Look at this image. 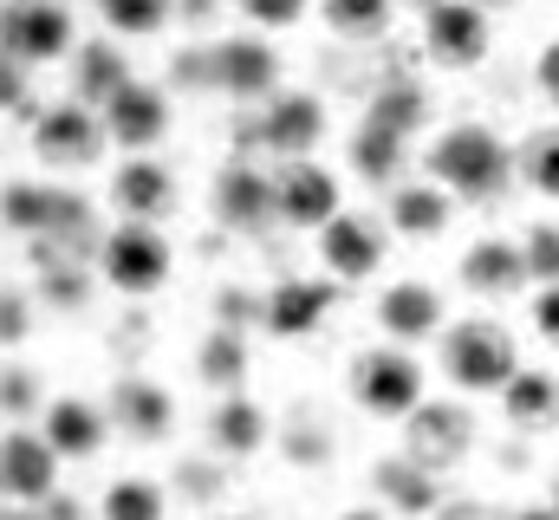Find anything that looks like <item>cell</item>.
I'll return each instance as SVG.
<instances>
[{
    "instance_id": "1",
    "label": "cell",
    "mask_w": 559,
    "mask_h": 520,
    "mask_svg": "<svg viewBox=\"0 0 559 520\" xmlns=\"http://www.w3.org/2000/svg\"><path fill=\"white\" fill-rule=\"evenodd\" d=\"M423 169H429L436 189H449V196H462V202H488V196H501V182L514 176V150H508L488 125H449L429 143Z\"/></svg>"
},
{
    "instance_id": "2",
    "label": "cell",
    "mask_w": 559,
    "mask_h": 520,
    "mask_svg": "<svg viewBox=\"0 0 559 520\" xmlns=\"http://www.w3.org/2000/svg\"><path fill=\"white\" fill-rule=\"evenodd\" d=\"M442 378L455 390H468V397L508 390L521 378V352H514L508 326L501 319H455L442 332Z\"/></svg>"
},
{
    "instance_id": "3",
    "label": "cell",
    "mask_w": 559,
    "mask_h": 520,
    "mask_svg": "<svg viewBox=\"0 0 559 520\" xmlns=\"http://www.w3.org/2000/svg\"><path fill=\"white\" fill-rule=\"evenodd\" d=\"M352 397L371 410V416H417L423 410V365L404 345H371L352 358Z\"/></svg>"
},
{
    "instance_id": "4",
    "label": "cell",
    "mask_w": 559,
    "mask_h": 520,
    "mask_svg": "<svg viewBox=\"0 0 559 520\" xmlns=\"http://www.w3.org/2000/svg\"><path fill=\"white\" fill-rule=\"evenodd\" d=\"M169 241L150 228V222H118L105 241H98V273H105V286H118V293H156L163 280H169Z\"/></svg>"
},
{
    "instance_id": "5",
    "label": "cell",
    "mask_w": 559,
    "mask_h": 520,
    "mask_svg": "<svg viewBox=\"0 0 559 520\" xmlns=\"http://www.w3.org/2000/svg\"><path fill=\"white\" fill-rule=\"evenodd\" d=\"M105 143H111V130L85 105H46V118L33 125V156L46 169H92L105 156Z\"/></svg>"
},
{
    "instance_id": "6",
    "label": "cell",
    "mask_w": 559,
    "mask_h": 520,
    "mask_svg": "<svg viewBox=\"0 0 559 520\" xmlns=\"http://www.w3.org/2000/svg\"><path fill=\"white\" fill-rule=\"evenodd\" d=\"M0 482H7L13 508L39 515L46 501H59V456H52V442L33 436V429H7V442H0Z\"/></svg>"
},
{
    "instance_id": "7",
    "label": "cell",
    "mask_w": 559,
    "mask_h": 520,
    "mask_svg": "<svg viewBox=\"0 0 559 520\" xmlns=\"http://www.w3.org/2000/svg\"><path fill=\"white\" fill-rule=\"evenodd\" d=\"M404 436H411V462L429 469V475H442V469H455V462L468 456L475 416H468L462 403H423L417 416L404 423Z\"/></svg>"
},
{
    "instance_id": "8",
    "label": "cell",
    "mask_w": 559,
    "mask_h": 520,
    "mask_svg": "<svg viewBox=\"0 0 559 520\" xmlns=\"http://www.w3.org/2000/svg\"><path fill=\"white\" fill-rule=\"evenodd\" d=\"M7 66H46L72 52V13L66 7H7L0 13Z\"/></svg>"
},
{
    "instance_id": "9",
    "label": "cell",
    "mask_w": 559,
    "mask_h": 520,
    "mask_svg": "<svg viewBox=\"0 0 559 520\" xmlns=\"http://www.w3.org/2000/svg\"><path fill=\"white\" fill-rule=\"evenodd\" d=\"M488 39H495V26H488L481 7H429V13H423V46H429V59L449 66V72L481 66V59H488Z\"/></svg>"
},
{
    "instance_id": "10",
    "label": "cell",
    "mask_w": 559,
    "mask_h": 520,
    "mask_svg": "<svg viewBox=\"0 0 559 520\" xmlns=\"http://www.w3.org/2000/svg\"><path fill=\"white\" fill-rule=\"evenodd\" d=\"M215 222L222 228H241V235L280 222V182L267 169H254V163H228L215 176Z\"/></svg>"
},
{
    "instance_id": "11",
    "label": "cell",
    "mask_w": 559,
    "mask_h": 520,
    "mask_svg": "<svg viewBox=\"0 0 559 520\" xmlns=\"http://www.w3.org/2000/svg\"><path fill=\"white\" fill-rule=\"evenodd\" d=\"M209 66H215V92H228V98H280V59L274 46L261 39V33H235V39H222L215 52H209Z\"/></svg>"
},
{
    "instance_id": "12",
    "label": "cell",
    "mask_w": 559,
    "mask_h": 520,
    "mask_svg": "<svg viewBox=\"0 0 559 520\" xmlns=\"http://www.w3.org/2000/svg\"><path fill=\"white\" fill-rule=\"evenodd\" d=\"M274 182H280V222L286 228H332L345 215L338 209V176L319 169V163H286Z\"/></svg>"
},
{
    "instance_id": "13",
    "label": "cell",
    "mask_w": 559,
    "mask_h": 520,
    "mask_svg": "<svg viewBox=\"0 0 559 520\" xmlns=\"http://www.w3.org/2000/svg\"><path fill=\"white\" fill-rule=\"evenodd\" d=\"M39 436L52 442V456L92 462V456L105 449V436H111V410H98V403H85V397H52L46 416H39Z\"/></svg>"
},
{
    "instance_id": "14",
    "label": "cell",
    "mask_w": 559,
    "mask_h": 520,
    "mask_svg": "<svg viewBox=\"0 0 559 520\" xmlns=\"http://www.w3.org/2000/svg\"><path fill=\"white\" fill-rule=\"evenodd\" d=\"M105 130H111V143L118 150H131V156H143L150 143H163L169 137V98L156 92V85H124L111 105H105Z\"/></svg>"
},
{
    "instance_id": "15",
    "label": "cell",
    "mask_w": 559,
    "mask_h": 520,
    "mask_svg": "<svg viewBox=\"0 0 559 520\" xmlns=\"http://www.w3.org/2000/svg\"><path fill=\"white\" fill-rule=\"evenodd\" d=\"M319 137H325V105L312 98V92H280L267 98V111H261V143L274 150V156H306V150H319Z\"/></svg>"
},
{
    "instance_id": "16",
    "label": "cell",
    "mask_w": 559,
    "mask_h": 520,
    "mask_svg": "<svg viewBox=\"0 0 559 520\" xmlns=\"http://www.w3.org/2000/svg\"><path fill=\"white\" fill-rule=\"evenodd\" d=\"M442 293L436 286H423V280H391L384 293H378V326H384V339H397V345H417L429 332H442Z\"/></svg>"
},
{
    "instance_id": "17",
    "label": "cell",
    "mask_w": 559,
    "mask_h": 520,
    "mask_svg": "<svg viewBox=\"0 0 559 520\" xmlns=\"http://www.w3.org/2000/svg\"><path fill=\"white\" fill-rule=\"evenodd\" d=\"M319 260L338 280H371L378 260H384V228L371 215H338L332 228H319Z\"/></svg>"
},
{
    "instance_id": "18",
    "label": "cell",
    "mask_w": 559,
    "mask_h": 520,
    "mask_svg": "<svg viewBox=\"0 0 559 520\" xmlns=\"http://www.w3.org/2000/svg\"><path fill=\"white\" fill-rule=\"evenodd\" d=\"M325 312H332V280H280L261 306V326L274 339H306Z\"/></svg>"
},
{
    "instance_id": "19",
    "label": "cell",
    "mask_w": 559,
    "mask_h": 520,
    "mask_svg": "<svg viewBox=\"0 0 559 520\" xmlns=\"http://www.w3.org/2000/svg\"><path fill=\"white\" fill-rule=\"evenodd\" d=\"M111 423L131 442H163L169 423H176V403H169V390L150 385V378H124V385L111 390Z\"/></svg>"
},
{
    "instance_id": "20",
    "label": "cell",
    "mask_w": 559,
    "mask_h": 520,
    "mask_svg": "<svg viewBox=\"0 0 559 520\" xmlns=\"http://www.w3.org/2000/svg\"><path fill=\"white\" fill-rule=\"evenodd\" d=\"M131 79V59L111 46V39H79V59H72V105H111Z\"/></svg>"
},
{
    "instance_id": "21",
    "label": "cell",
    "mask_w": 559,
    "mask_h": 520,
    "mask_svg": "<svg viewBox=\"0 0 559 520\" xmlns=\"http://www.w3.org/2000/svg\"><path fill=\"white\" fill-rule=\"evenodd\" d=\"M527 280V255H521V241H495V235H481V241H468L462 248V286L468 293H514Z\"/></svg>"
},
{
    "instance_id": "22",
    "label": "cell",
    "mask_w": 559,
    "mask_h": 520,
    "mask_svg": "<svg viewBox=\"0 0 559 520\" xmlns=\"http://www.w3.org/2000/svg\"><path fill=\"white\" fill-rule=\"evenodd\" d=\"M202 429H209V449H215V456L241 462V456H254V449L267 442V410H261L254 397H222Z\"/></svg>"
},
{
    "instance_id": "23",
    "label": "cell",
    "mask_w": 559,
    "mask_h": 520,
    "mask_svg": "<svg viewBox=\"0 0 559 520\" xmlns=\"http://www.w3.org/2000/svg\"><path fill=\"white\" fill-rule=\"evenodd\" d=\"M169 196H176V182H169V169L150 163V156L118 163V176H111V202L124 209V222H150V215H163Z\"/></svg>"
},
{
    "instance_id": "24",
    "label": "cell",
    "mask_w": 559,
    "mask_h": 520,
    "mask_svg": "<svg viewBox=\"0 0 559 520\" xmlns=\"http://www.w3.org/2000/svg\"><path fill=\"white\" fill-rule=\"evenodd\" d=\"M449 222H455V202H449V189H436V182H411V189L391 196V228H397L404 241H429V235H442Z\"/></svg>"
},
{
    "instance_id": "25",
    "label": "cell",
    "mask_w": 559,
    "mask_h": 520,
    "mask_svg": "<svg viewBox=\"0 0 559 520\" xmlns=\"http://www.w3.org/2000/svg\"><path fill=\"white\" fill-rule=\"evenodd\" d=\"M501 410L514 429H554L559 423V378L554 371H521L514 385L501 390Z\"/></svg>"
},
{
    "instance_id": "26",
    "label": "cell",
    "mask_w": 559,
    "mask_h": 520,
    "mask_svg": "<svg viewBox=\"0 0 559 520\" xmlns=\"http://www.w3.org/2000/svg\"><path fill=\"white\" fill-rule=\"evenodd\" d=\"M195 378L215 385L222 397H241V378H248V339L228 332V326H215V332L195 345Z\"/></svg>"
},
{
    "instance_id": "27",
    "label": "cell",
    "mask_w": 559,
    "mask_h": 520,
    "mask_svg": "<svg viewBox=\"0 0 559 520\" xmlns=\"http://www.w3.org/2000/svg\"><path fill=\"white\" fill-rule=\"evenodd\" d=\"M371 482H378V495L391 501V515H429V508H436V495H442V488H436V475L417 469L411 456L378 462V469H371Z\"/></svg>"
},
{
    "instance_id": "28",
    "label": "cell",
    "mask_w": 559,
    "mask_h": 520,
    "mask_svg": "<svg viewBox=\"0 0 559 520\" xmlns=\"http://www.w3.org/2000/svg\"><path fill=\"white\" fill-rule=\"evenodd\" d=\"M514 169H521V182H527L534 196L559 202V125L527 130V137H521V150H514Z\"/></svg>"
},
{
    "instance_id": "29",
    "label": "cell",
    "mask_w": 559,
    "mask_h": 520,
    "mask_svg": "<svg viewBox=\"0 0 559 520\" xmlns=\"http://www.w3.org/2000/svg\"><path fill=\"white\" fill-rule=\"evenodd\" d=\"M365 125L391 130V137H417L429 125V98H423L417 85H384L378 98H371V118Z\"/></svg>"
},
{
    "instance_id": "30",
    "label": "cell",
    "mask_w": 559,
    "mask_h": 520,
    "mask_svg": "<svg viewBox=\"0 0 559 520\" xmlns=\"http://www.w3.org/2000/svg\"><path fill=\"white\" fill-rule=\"evenodd\" d=\"M352 169L365 182H391L404 169V137H391V130H378V125H358V137H352Z\"/></svg>"
},
{
    "instance_id": "31",
    "label": "cell",
    "mask_w": 559,
    "mask_h": 520,
    "mask_svg": "<svg viewBox=\"0 0 559 520\" xmlns=\"http://www.w3.org/2000/svg\"><path fill=\"white\" fill-rule=\"evenodd\" d=\"M7 228L13 235H39L46 241V228H52V209H59V189H39V182H7Z\"/></svg>"
},
{
    "instance_id": "32",
    "label": "cell",
    "mask_w": 559,
    "mask_h": 520,
    "mask_svg": "<svg viewBox=\"0 0 559 520\" xmlns=\"http://www.w3.org/2000/svg\"><path fill=\"white\" fill-rule=\"evenodd\" d=\"M163 488L156 482H143V475H118L111 488H105V501H98V515L105 520H163Z\"/></svg>"
},
{
    "instance_id": "33",
    "label": "cell",
    "mask_w": 559,
    "mask_h": 520,
    "mask_svg": "<svg viewBox=\"0 0 559 520\" xmlns=\"http://www.w3.org/2000/svg\"><path fill=\"white\" fill-rule=\"evenodd\" d=\"M163 26H169L163 0H105V33H118V39H150Z\"/></svg>"
},
{
    "instance_id": "34",
    "label": "cell",
    "mask_w": 559,
    "mask_h": 520,
    "mask_svg": "<svg viewBox=\"0 0 559 520\" xmlns=\"http://www.w3.org/2000/svg\"><path fill=\"white\" fill-rule=\"evenodd\" d=\"M325 26L345 33V39H371V33L391 26V7H384V0H332V7H325Z\"/></svg>"
},
{
    "instance_id": "35",
    "label": "cell",
    "mask_w": 559,
    "mask_h": 520,
    "mask_svg": "<svg viewBox=\"0 0 559 520\" xmlns=\"http://www.w3.org/2000/svg\"><path fill=\"white\" fill-rule=\"evenodd\" d=\"M39 293H46L52 306L79 312V306L92 299V280H85V267H79V260H46V267H39Z\"/></svg>"
},
{
    "instance_id": "36",
    "label": "cell",
    "mask_w": 559,
    "mask_h": 520,
    "mask_svg": "<svg viewBox=\"0 0 559 520\" xmlns=\"http://www.w3.org/2000/svg\"><path fill=\"white\" fill-rule=\"evenodd\" d=\"M521 255H527V280L559 286V222H534L521 235Z\"/></svg>"
},
{
    "instance_id": "37",
    "label": "cell",
    "mask_w": 559,
    "mask_h": 520,
    "mask_svg": "<svg viewBox=\"0 0 559 520\" xmlns=\"http://www.w3.org/2000/svg\"><path fill=\"white\" fill-rule=\"evenodd\" d=\"M0 403H7V416H13V429H26L20 416L39 410V378H33L26 365H7V378H0ZM39 416H46V410H39Z\"/></svg>"
},
{
    "instance_id": "38",
    "label": "cell",
    "mask_w": 559,
    "mask_h": 520,
    "mask_svg": "<svg viewBox=\"0 0 559 520\" xmlns=\"http://www.w3.org/2000/svg\"><path fill=\"white\" fill-rule=\"evenodd\" d=\"M26 326H33V306L7 286V293H0V339H7V345H20V339H26Z\"/></svg>"
},
{
    "instance_id": "39",
    "label": "cell",
    "mask_w": 559,
    "mask_h": 520,
    "mask_svg": "<svg viewBox=\"0 0 559 520\" xmlns=\"http://www.w3.org/2000/svg\"><path fill=\"white\" fill-rule=\"evenodd\" d=\"M534 332L547 339V345H559V286H540V299H534Z\"/></svg>"
},
{
    "instance_id": "40",
    "label": "cell",
    "mask_w": 559,
    "mask_h": 520,
    "mask_svg": "<svg viewBox=\"0 0 559 520\" xmlns=\"http://www.w3.org/2000/svg\"><path fill=\"white\" fill-rule=\"evenodd\" d=\"M241 13H248L254 26H293V20H299L293 0H241Z\"/></svg>"
},
{
    "instance_id": "41",
    "label": "cell",
    "mask_w": 559,
    "mask_h": 520,
    "mask_svg": "<svg viewBox=\"0 0 559 520\" xmlns=\"http://www.w3.org/2000/svg\"><path fill=\"white\" fill-rule=\"evenodd\" d=\"M534 79H540V92L559 105V39H547V46H540V59H534Z\"/></svg>"
},
{
    "instance_id": "42",
    "label": "cell",
    "mask_w": 559,
    "mask_h": 520,
    "mask_svg": "<svg viewBox=\"0 0 559 520\" xmlns=\"http://www.w3.org/2000/svg\"><path fill=\"white\" fill-rule=\"evenodd\" d=\"M508 520H559V515H554V501H540V508H514Z\"/></svg>"
},
{
    "instance_id": "43",
    "label": "cell",
    "mask_w": 559,
    "mask_h": 520,
    "mask_svg": "<svg viewBox=\"0 0 559 520\" xmlns=\"http://www.w3.org/2000/svg\"><path fill=\"white\" fill-rule=\"evenodd\" d=\"M46 520H85L72 501H46Z\"/></svg>"
},
{
    "instance_id": "44",
    "label": "cell",
    "mask_w": 559,
    "mask_h": 520,
    "mask_svg": "<svg viewBox=\"0 0 559 520\" xmlns=\"http://www.w3.org/2000/svg\"><path fill=\"white\" fill-rule=\"evenodd\" d=\"M338 520H391V515H384V508H345Z\"/></svg>"
},
{
    "instance_id": "45",
    "label": "cell",
    "mask_w": 559,
    "mask_h": 520,
    "mask_svg": "<svg viewBox=\"0 0 559 520\" xmlns=\"http://www.w3.org/2000/svg\"><path fill=\"white\" fill-rule=\"evenodd\" d=\"M7 520H39L33 508H7Z\"/></svg>"
},
{
    "instance_id": "46",
    "label": "cell",
    "mask_w": 559,
    "mask_h": 520,
    "mask_svg": "<svg viewBox=\"0 0 559 520\" xmlns=\"http://www.w3.org/2000/svg\"><path fill=\"white\" fill-rule=\"evenodd\" d=\"M554 515H559V482H554Z\"/></svg>"
},
{
    "instance_id": "47",
    "label": "cell",
    "mask_w": 559,
    "mask_h": 520,
    "mask_svg": "<svg viewBox=\"0 0 559 520\" xmlns=\"http://www.w3.org/2000/svg\"><path fill=\"white\" fill-rule=\"evenodd\" d=\"M228 520H248V515H228Z\"/></svg>"
}]
</instances>
